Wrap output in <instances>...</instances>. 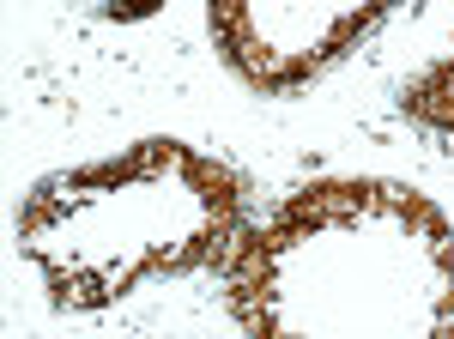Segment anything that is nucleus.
I'll return each mask as SVG.
<instances>
[{
  "label": "nucleus",
  "instance_id": "4",
  "mask_svg": "<svg viewBox=\"0 0 454 339\" xmlns=\"http://www.w3.org/2000/svg\"><path fill=\"white\" fill-rule=\"evenodd\" d=\"M400 109L419 122L424 134L449 139L454 146V61H436V67H424L406 91H400Z\"/></svg>",
  "mask_w": 454,
  "mask_h": 339
},
{
  "label": "nucleus",
  "instance_id": "3",
  "mask_svg": "<svg viewBox=\"0 0 454 339\" xmlns=\"http://www.w3.org/2000/svg\"><path fill=\"white\" fill-rule=\"evenodd\" d=\"M382 6H212L224 61L261 91H297L382 25Z\"/></svg>",
  "mask_w": 454,
  "mask_h": 339
},
{
  "label": "nucleus",
  "instance_id": "2",
  "mask_svg": "<svg viewBox=\"0 0 454 339\" xmlns=\"http://www.w3.org/2000/svg\"><path fill=\"white\" fill-rule=\"evenodd\" d=\"M243 218V176L176 139H145L121 164L36 182L19 212V248L61 309H98L145 272H194Z\"/></svg>",
  "mask_w": 454,
  "mask_h": 339
},
{
  "label": "nucleus",
  "instance_id": "1",
  "mask_svg": "<svg viewBox=\"0 0 454 339\" xmlns=\"http://www.w3.org/2000/svg\"><path fill=\"white\" fill-rule=\"evenodd\" d=\"M254 339H454V231L394 182H327L285 201L231 261Z\"/></svg>",
  "mask_w": 454,
  "mask_h": 339
}]
</instances>
